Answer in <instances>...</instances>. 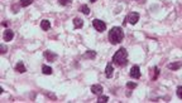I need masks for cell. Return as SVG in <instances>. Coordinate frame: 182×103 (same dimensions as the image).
I'll use <instances>...</instances> for the list:
<instances>
[{
  "label": "cell",
  "instance_id": "6da1fadb",
  "mask_svg": "<svg viewBox=\"0 0 182 103\" xmlns=\"http://www.w3.org/2000/svg\"><path fill=\"white\" fill-rule=\"evenodd\" d=\"M108 39H109V42H110V44H113V45L120 44L124 39L123 28H121V26H114V28H111V30L109 32Z\"/></svg>",
  "mask_w": 182,
  "mask_h": 103
},
{
  "label": "cell",
  "instance_id": "7a4b0ae2",
  "mask_svg": "<svg viewBox=\"0 0 182 103\" xmlns=\"http://www.w3.org/2000/svg\"><path fill=\"white\" fill-rule=\"evenodd\" d=\"M113 63L118 67H125L128 64V50L121 47L116 50V53L113 55Z\"/></svg>",
  "mask_w": 182,
  "mask_h": 103
},
{
  "label": "cell",
  "instance_id": "3957f363",
  "mask_svg": "<svg viewBox=\"0 0 182 103\" xmlns=\"http://www.w3.org/2000/svg\"><path fill=\"white\" fill-rule=\"evenodd\" d=\"M139 18H141V14L139 13H136V11H130V13L125 17V22H124V24L129 23V24H132V25H135V24L138 23Z\"/></svg>",
  "mask_w": 182,
  "mask_h": 103
},
{
  "label": "cell",
  "instance_id": "277c9868",
  "mask_svg": "<svg viewBox=\"0 0 182 103\" xmlns=\"http://www.w3.org/2000/svg\"><path fill=\"white\" fill-rule=\"evenodd\" d=\"M92 26L98 30L99 33H104L106 30V24L102 22V20H100V19H94L92 20Z\"/></svg>",
  "mask_w": 182,
  "mask_h": 103
},
{
  "label": "cell",
  "instance_id": "5b68a950",
  "mask_svg": "<svg viewBox=\"0 0 182 103\" xmlns=\"http://www.w3.org/2000/svg\"><path fill=\"white\" fill-rule=\"evenodd\" d=\"M129 75L132 78H134V79H139L141 78V68H139V65H133L132 69H130L129 72Z\"/></svg>",
  "mask_w": 182,
  "mask_h": 103
},
{
  "label": "cell",
  "instance_id": "8992f818",
  "mask_svg": "<svg viewBox=\"0 0 182 103\" xmlns=\"http://www.w3.org/2000/svg\"><path fill=\"white\" fill-rule=\"evenodd\" d=\"M3 39H4L7 43H9V42H11L14 39V32L11 30L10 28H8V29H5L4 30V33H3Z\"/></svg>",
  "mask_w": 182,
  "mask_h": 103
},
{
  "label": "cell",
  "instance_id": "52a82bcc",
  "mask_svg": "<svg viewBox=\"0 0 182 103\" xmlns=\"http://www.w3.org/2000/svg\"><path fill=\"white\" fill-rule=\"evenodd\" d=\"M43 55H44L46 60H48V62H56L57 58H58V55H57L56 53H53V52H51V50H44Z\"/></svg>",
  "mask_w": 182,
  "mask_h": 103
},
{
  "label": "cell",
  "instance_id": "ba28073f",
  "mask_svg": "<svg viewBox=\"0 0 182 103\" xmlns=\"http://www.w3.org/2000/svg\"><path fill=\"white\" fill-rule=\"evenodd\" d=\"M90 90L94 93V94H102V90H104V87L101 86V84H92V86L90 87Z\"/></svg>",
  "mask_w": 182,
  "mask_h": 103
},
{
  "label": "cell",
  "instance_id": "9c48e42d",
  "mask_svg": "<svg viewBox=\"0 0 182 103\" xmlns=\"http://www.w3.org/2000/svg\"><path fill=\"white\" fill-rule=\"evenodd\" d=\"M113 74H114V65L111 62H109L105 68V75H106V78H111Z\"/></svg>",
  "mask_w": 182,
  "mask_h": 103
},
{
  "label": "cell",
  "instance_id": "30bf717a",
  "mask_svg": "<svg viewBox=\"0 0 182 103\" xmlns=\"http://www.w3.org/2000/svg\"><path fill=\"white\" fill-rule=\"evenodd\" d=\"M14 69H15V72H18V73H25L27 72V68H25V65H24V63L22 62V60L15 64Z\"/></svg>",
  "mask_w": 182,
  "mask_h": 103
},
{
  "label": "cell",
  "instance_id": "8fae6325",
  "mask_svg": "<svg viewBox=\"0 0 182 103\" xmlns=\"http://www.w3.org/2000/svg\"><path fill=\"white\" fill-rule=\"evenodd\" d=\"M181 65H182V63L178 60V62H175V63H169L168 65H167V68L169 69V71H180V68H181Z\"/></svg>",
  "mask_w": 182,
  "mask_h": 103
},
{
  "label": "cell",
  "instance_id": "7c38bea8",
  "mask_svg": "<svg viewBox=\"0 0 182 103\" xmlns=\"http://www.w3.org/2000/svg\"><path fill=\"white\" fill-rule=\"evenodd\" d=\"M41 28H42V30H44V32L50 30V28H51V22H50L48 19L41 20Z\"/></svg>",
  "mask_w": 182,
  "mask_h": 103
},
{
  "label": "cell",
  "instance_id": "4fadbf2b",
  "mask_svg": "<svg viewBox=\"0 0 182 103\" xmlns=\"http://www.w3.org/2000/svg\"><path fill=\"white\" fill-rule=\"evenodd\" d=\"M72 22H74V28L75 29H81L84 26V20L80 19V18H75Z\"/></svg>",
  "mask_w": 182,
  "mask_h": 103
},
{
  "label": "cell",
  "instance_id": "5bb4252c",
  "mask_svg": "<svg viewBox=\"0 0 182 103\" xmlns=\"http://www.w3.org/2000/svg\"><path fill=\"white\" fill-rule=\"evenodd\" d=\"M82 58H85V59H95L96 58V52L95 50H87L86 53L82 55Z\"/></svg>",
  "mask_w": 182,
  "mask_h": 103
},
{
  "label": "cell",
  "instance_id": "9a60e30c",
  "mask_svg": "<svg viewBox=\"0 0 182 103\" xmlns=\"http://www.w3.org/2000/svg\"><path fill=\"white\" fill-rule=\"evenodd\" d=\"M42 73L46 74V75H51V74L53 73V69L51 68V67L43 64V65H42Z\"/></svg>",
  "mask_w": 182,
  "mask_h": 103
},
{
  "label": "cell",
  "instance_id": "2e32d148",
  "mask_svg": "<svg viewBox=\"0 0 182 103\" xmlns=\"http://www.w3.org/2000/svg\"><path fill=\"white\" fill-rule=\"evenodd\" d=\"M151 71L154 73L153 75H152V81H157V78H158V75H159V73H161V72H159V68H158V67H153V69L151 68Z\"/></svg>",
  "mask_w": 182,
  "mask_h": 103
},
{
  "label": "cell",
  "instance_id": "e0dca14e",
  "mask_svg": "<svg viewBox=\"0 0 182 103\" xmlns=\"http://www.w3.org/2000/svg\"><path fill=\"white\" fill-rule=\"evenodd\" d=\"M80 11H81L82 14H85V15H89V14H90V8L87 7L86 4H82V5L80 7Z\"/></svg>",
  "mask_w": 182,
  "mask_h": 103
},
{
  "label": "cell",
  "instance_id": "ac0fdd59",
  "mask_svg": "<svg viewBox=\"0 0 182 103\" xmlns=\"http://www.w3.org/2000/svg\"><path fill=\"white\" fill-rule=\"evenodd\" d=\"M32 3H33V0H20V1H19V5H20L22 8H27V7H29Z\"/></svg>",
  "mask_w": 182,
  "mask_h": 103
},
{
  "label": "cell",
  "instance_id": "d6986e66",
  "mask_svg": "<svg viewBox=\"0 0 182 103\" xmlns=\"http://www.w3.org/2000/svg\"><path fill=\"white\" fill-rule=\"evenodd\" d=\"M72 1H74V0H58V4L62 5V7H67V5H70Z\"/></svg>",
  "mask_w": 182,
  "mask_h": 103
},
{
  "label": "cell",
  "instance_id": "ffe728a7",
  "mask_svg": "<svg viewBox=\"0 0 182 103\" xmlns=\"http://www.w3.org/2000/svg\"><path fill=\"white\" fill-rule=\"evenodd\" d=\"M98 102L99 103H106V102H109V97L108 96H101V94H100V97H99V98H98Z\"/></svg>",
  "mask_w": 182,
  "mask_h": 103
},
{
  "label": "cell",
  "instance_id": "44dd1931",
  "mask_svg": "<svg viewBox=\"0 0 182 103\" xmlns=\"http://www.w3.org/2000/svg\"><path fill=\"white\" fill-rule=\"evenodd\" d=\"M126 88L128 89H135L136 88V83H134V82H128V83H126Z\"/></svg>",
  "mask_w": 182,
  "mask_h": 103
},
{
  "label": "cell",
  "instance_id": "7402d4cb",
  "mask_svg": "<svg viewBox=\"0 0 182 103\" xmlns=\"http://www.w3.org/2000/svg\"><path fill=\"white\" fill-rule=\"evenodd\" d=\"M176 94H177V97H178V98H182V87L181 86H178L177 87V90H176Z\"/></svg>",
  "mask_w": 182,
  "mask_h": 103
},
{
  "label": "cell",
  "instance_id": "603a6c76",
  "mask_svg": "<svg viewBox=\"0 0 182 103\" xmlns=\"http://www.w3.org/2000/svg\"><path fill=\"white\" fill-rule=\"evenodd\" d=\"M0 49H1V50H0V52H1V54H5V53H7V50H8V48L5 47L4 44H1V45H0Z\"/></svg>",
  "mask_w": 182,
  "mask_h": 103
},
{
  "label": "cell",
  "instance_id": "cb8c5ba5",
  "mask_svg": "<svg viewBox=\"0 0 182 103\" xmlns=\"http://www.w3.org/2000/svg\"><path fill=\"white\" fill-rule=\"evenodd\" d=\"M90 1H91V3H96V1H98V0H90Z\"/></svg>",
  "mask_w": 182,
  "mask_h": 103
}]
</instances>
